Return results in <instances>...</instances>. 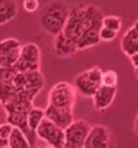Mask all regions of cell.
<instances>
[{
	"label": "cell",
	"mask_w": 138,
	"mask_h": 148,
	"mask_svg": "<svg viewBox=\"0 0 138 148\" xmlns=\"http://www.w3.org/2000/svg\"><path fill=\"white\" fill-rule=\"evenodd\" d=\"M102 84L108 86H117L118 74L112 69H108L102 73Z\"/></svg>",
	"instance_id": "cell-22"
},
{
	"label": "cell",
	"mask_w": 138,
	"mask_h": 148,
	"mask_svg": "<svg viewBox=\"0 0 138 148\" xmlns=\"http://www.w3.org/2000/svg\"><path fill=\"white\" fill-rule=\"evenodd\" d=\"M45 110V118L50 119L52 122L61 127L65 130L73 120V109L71 108H63V107H56L48 104Z\"/></svg>",
	"instance_id": "cell-11"
},
{
	"label": "cell",
	"mask_w": 138,
	"mask_h": 148,
	"mask_svg": "<svg viewBox=\"0 0 138 148\" xmlns=\"http://www.w3.org/2000/svg\"><path fill=\"white\" fill-rule=\"evenodd\" d=\"M102 26H106L110 29H113L115 32H120L122 28V20L121 17L117 15H108L102 17Z\"/></svg>",
	"instance_id": "cell-20"
},
{
	"label": "cell",
	"mask_w": 138,
	"mask_h": 148,
	"mask_svg": "<svg viewBox=\"0 0 138 148\" xmlns=\"http://www.w3.org/2000/svg\"><path fill=\"white\" fill-rule=\"evenodd\" d=\"M45 118V110L40 107L33 106L29 109L27 114V123H28L29 129L36 133L37 127H39V124L42 122V120Z\"/></svg>",
	"instance_id": "cell-19"
},
{
	"label": "cell",
	"mask_w": 138,
	"mask_h": 148,
	"mask_svg": "<svg viewBox=\"0 0 138 148\" xmlns=\"http://www.w3.org/2000/svg\"><path fill=\"white\" fill-rule=\"evenodd\" d=\"M23 8L26 12L33 13L39 9V0H24Z\"/></svg>",
	"instance_id": "cell-24"
},
{
	"label": "cell",
	"mask_w": 138,
	"mask_h": 148,
	"mask_svg": "<svg viewBox=\"0 0 138 148\" xmlns=\"http://www.w3.org/2000/svg\"><path fill=\"white\" fill-rule=\"evenodd\" d=\"M40 58L41 51L38 45L33 42H27L23 45L20 58L13 66L17 73L40 70Z\"/></svg>",
	"instance_id": "cell-7"
},
{
	"label": "cell",
	"mask_w": 138,
	"mask_h": 148,
	"mask_svg": "<svg viewBox=\"0 0 138 148\" xmlns=\"http://www.w3.org/2000/svg\"><path fill=\"white\" fill-rule=\"evenodd\" d=\"M70 8L59 0H53L41 9L39 14V24L45 33L56 36L64 29L68 18Z\"/></svg>",
	"instance_id": "cell-2"
},
{
	"label": "cell",
	"mask_w": 138,
	"mask_h": 148,
	"mask_svg": "<svg viewBox=\"0 0 138 148\" xmlns=\"http://www.w3.org/2000/svg\"><path fill=\"white\" fill-rule=\"evenodd\" d=\"M102 71L98 66L79 74L74 78L73 86L77 91L84 97H92L97 89L102 84Z\"/></svg>",
	"instance_id": "cell-4"
},
{
	"label": "cell",
	"mask_w": 138,
	"mask_h": 148,
	"mask_svg": "<svg viewBox=\"0 0 138 148\" xmlns=\"http://www.w3.org/2000/svg\"><path fill=\"white\" fill-rule=\"evenodd\" d=\"M130 62H132V65L134 66V67L138 66V52L133 54L132 56H130Z\"/></svg>",
	"instance_id": "cell-26"
},
{
	"label": "cell",
	"mask_w": 138,
	"mask_h": 148,
	"mask_svg": "<svg viewBox=\"0 0 138 148\" xmlns=\"http://www.w3.org/2000/svg\"><path fill=\"white\" fill-rule=\"evenodd\" d=\"M102 12L97 7L77 4L70 9L63 32L73 41L77 42L82 34L89 28L102 27Z\"/></svg>",
	"instance_id": "cell-1"
},
{
	"label": "cell",
	"mask_w": 138,
	"mask_h": 148,
	"mask_svg": "<svg viewBox=\"0 0 138 148\" xmlns=\"http://www.w3.org/2000/svg\"><path fill=\"white\" fill-rule=\"evenodd\" d=\"M121 49L128 58L138 52V21L124 34L121 40Z\"/></svg>",
	"instance_id": "cell-14"
},
{
	"label": "cell",
	"mask_w": 138,
	"mask_h": 148,
	"mask_svg": "<svg viewBox=\"0 0 138 148\" xmlns=\"http://www.w3.org/2000/svg\"><path fill=\"white\" fill-rule=\"evenodd\" d=\"M18 12V5L15 0H7L0 3V25L13 21Z\"/></svg>",
	"instance_id": "cell-16"
},
{
	"label": "cell",
	"mask_w": 138,
	"mask_h": 148,
	"mask_svg": "<svg viewBox=\"0 0 138 148\" xmlns=\"http://www.w3.org/2000/svg\"><path fill=\"white\" fill-rule=\"evenodd\" d=\"M134 131L138 135V114L136 115V118H135V120H134Z\"/></svg>",
	"instance_id": "cell-28"
},
{
	"label": "cell",
	"mask_w": 138,
	"mask_h": 148,
	"mask_svg": "<svg viewBox=\"0 0 138 148\" xmlns=\"http://www.w3.org/2000/svg\"><path fill=\"white\" fill-rule=\"evenodd\" d=\"M110 132L102 124L92 125L84 148H108L110 147Z\"/></svg>",
	"instance_id": "cell-10"
},
{
	"label": "cell",
	"mask_w": 138,
	"mask_h": 148,
	"mask_svg": "<svg viewBox=\"0 0 138 148\" xmlns=\"http://www.w3.org/2000/svg\"><path fill=\"white\" fill-rule=\"evenodd\" d=\"M13 130V125L11 123H7L4 124H0V137H2L4 140H8L9 136L11 135V132Z\"/></svg>",
	"instance_id": "cell-25"
},
{
	"label": "cell",
	"mask_w": 138,
	"mask_h": 148,
	"mask_svg": "<svg viewBox=\"0 0 138 148\" xmlns=\"http://www.w3.org/2000/svg\"><path fill=\"white\" fill-rule=\"evenodd\" d=\"M17 88L13 81H0V105L3 106L9 103L17 94Z\"/></svg>",
	"instance_id": "cell-18"
},
{
	"label": "cell",
	"mask_w": 138,
	"mask_h": 148,
	"mask_svg": "<svg viewBox=\"0 0 138 148\" xmlns=\"http://www.w3.org/2000/svg\"><path fill=\"white\" fill-rule=\"evenodd\" d=\"M76 86L67 81H61L51 88L48 94V104L56 107L73 109L76 97Z\"/></svg>",
	"instance_id": "cell-5"
},
{
	"label": "cell",
	"mask_w": 138,
	"mask_h": 148,
	"mask_svg": "<svg viewBox=\"0 0 138 148\" xmlns=\"http://www.w3.org/2000/svg\"><path fill=\"white\" fill-rule=\"evenodd\" d=\"M99 29L100 27H91L81 35L78 39L77 47L78 50H85L87 48H92L97 45L100 41L99 38Z\"/></svg>",
	"instance_id": "cell-15"
},
{
	"label": "cell",
	"mask_w": 138,
	"mask_h": 148,
	"mask_svg": "<svg viewBox=\"0 0 138 148\" xmlns=\"http://www.w3.org/2000/svg\"><path fill=\"white\" fill-rule=\"evenodd\" d=\"M9 148H29L31 147L30 140L26 135L23 130L20 127H13V130L11 132V135L8 138Z\"/></svg>",
	"instance_id": "cell-17"
},
{
	"label": "cell",
	"mask_w": 138,
	"mask_h": 148,
	"mask_svg": "<svg viewBox=\"0 0 138 148\" xmlns=\"http://www.w3.org/2000/svg\"><path fill=\"white\" fill-rule=\"evenodd\" d=\"M0 148H9L8 140H4L2 137H0Z\"/></svg>",
	"instance_id": "cell-27"
},
{
	"label": "cell",
	"mask_w": 138,
	"mask_h": 148,
	"mask_svg": "<svg viewBox=\"0 0 138 148\" xmlns=\"http://www.w3.org/2000/svg\"><path fill=\"white\" fill-rule=\"evenodd\" d=\"M118 32H115L113 29H110L106 26H102L99 29V38H100V41L105 42H110L113 41L114 39L118 36Z\"/></svg>",
	"instance_id": "cell-23"
},
{
	"label": "cell",
	"mask_w": 138,
	"mask_h": 148,
	"mask_svg": "<svg viewBox=\"0 0 138 148\" xmlns=\"http://www.w3.org/2000/svg\"><path fill=\"white\" fill-rule=\"evenodd\" d=\"M135 75H136V77L138 78V66L135 67Z\"/></svg>",
	"instance_id": "cell-29"
},
{
	"label": "cell",
	"mask_w": 138,
	"mask_h": 148,
	"mask_svg": "<svg viewBox=\"0 0 138 148\" xmlns=\"http://www.w3.org/2000/svg\"><path fill=\"white\" fill-rule=\"evenodd\" d=\"M4 1H7V0H0V3H2V2H4Z\"/></svg>",
	"instance_id": "cell-30"
},
{
	"label": "cell",
	"mask_w": 138,
	"mask_h": 148,
	"mask_svg": "<svg viewBox=\"0 0 138 148\" xmlns=\"http://www.w3.org/2000/svg\"><path fill=\"white\" fill-rule=\"evenodd\" d=\"M115 95H117V86H108L102 84L95 92V94L92 96L94 108L99 111L106 110L113 103Z\"/></svg>",
	"instance_id": "cell-13"
},
{
	"label": "cell",
	"mask_w": 138,
	"mask_h": 148,
	"mask_svg": "<svg viewBox=\"0 0 138 148\" xmlns=\"http://www.w3.org/2000/svg\"><path fill=\"white\" fill-rule=\"evenodd\" d=\"M22 43L16 38H7L0 41V66H13L20 58Z\"/></svg>",
	"instance_id": "cell-9"
},
{
	"label": "cell",
	"mask_w": 138,
	"mask_h": 148,
	"mask_svg": "<svg viewBox=\"0 0 138 148\" xmlns=\"http://www.w3.org/2000/svg\"><path fill=\"white\" fill-rule=\"evenodd\" d=\"M91 127L86 120H73L65 129V148H84Z\"/></svg>",
	"instance_id": "cell-8"
},
{
	"label": "cell",
	"mask_w": 138,
	"mask_h": 148,
	"mask_svg": "<svg viewBox=\"0 0 138 148\" xmlns=\"http://www.w3.org/2000/svg\"><path fill=\"white\" fill-rule=\"evenodd\" d=\"M13 83L20 94L33 101L43 89L45 81L40 70H33L27 73H17L13 79Z\"/></svg>",
	"instance_id": "cell-3"
},
{
	"label": "cell",
	"mask_w": 138,
	"mask_h": 148,
	"mask_svg": "<svg viewBox=\"0 0 138 148\" xmlns=\"http://www.w3.org/2000/svg\"><path fill=\"white\" fill-rule=\"evenodd\" d=\"M78 50L77 42L69 38L63 30L56 36H54L53 40V52L58 58H68L76 53Z\"/></svg>",
	"instance_id": "cell-12"
},
{
	"label": "cell",
	"mask_w": 138,
	"mask_h": 148,
	"mask_svg": "<svg viewBox=\"0 0 138 148\" xmlns=\"http://www.w3.org/2000/svg\"><path fill=\"white\" fill-rule=\"evenodd\" d=\"M37 138L52 148H65V130L44 118L36 130Z\"/></svg>",
	"instance_id": "cell-6"
},
{
	"label": "cell",
	"mask_w": 138,
	"mask_h": 148,
	"mask_svg": "<svg viewBox=\"0 0 138 148\" xmlns=\"http://www.w3.org/2000/svg\"><path fill=\"white\" fill-rule=\"evenodd\" d=\"M16 74L14 66H0V81H13Z\"/></svg>",
	"instance_id": "cell-21"
}]
</instances>
